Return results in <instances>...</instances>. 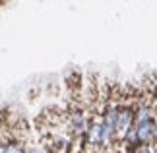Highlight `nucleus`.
Segmentation results:
<instances>
[{"label": "nucleus", "instance_id": "5", "mask_svg": "<svg viewBox=\"0 0 157 153\" xmlns=\"http://www.w3.org/2000/svg\"><path fill=\"white\" fill-rule=\"evenodd\" d=\"M0 153H6V142L0 138Z\"/></svg>", "mask_w": 157, "mask_h": 153}, {"label": "nucleus", "instance_id": "1", "mask_svg": "<svg viewBox=\"0 0 157 153\" xmlns=\"http://www.w3.org/2000/svg\"><path fill=\"white\" fill-rule=\"evenodd\" d=\"M138 109L134 116V126L124 140L122 153H128L138 143H155L157 140V82L144 79L138 83Z\"/></svg>", "mask_w": 157, "mask_h": 153}, {"label": "nucleus", "instance_id": "6", "mask_svg": "<svg viewBox=\"0 0 157 153\" xmlns=\"http://www.w3.org/2000/svg\"><path fill=\"white\" fill-rule=\"evenodd\" d=\"M4 2H6V0H0V6H2V4H4Z\"/></svg>", "mask_w": 157, "mask_h": 153}, {"label": "nucleus", "instance_id": "4", "mask_svg": "<svg viewBox=\"0 0 157 153\" xmlns=\"http://www.w3.org/2000/svg\"><path fill=\"white\" fill-rule=\"evenodd\" d=\"M27 153H47L43 145H31L29 143V147H27Z\"/></svg>", "mask_w": 157, "mask_h": 153}, {"label": "nucleus", "instance_id": "2", "mask_svg": "<svg viewBox=\"0 0 157 153\" xmlns=\"http://www.w3.org/2000/svg\"><path fill=\"white\" fill-rule=\"evenodd\" d=\"M138 83H122V99H120V109H118V120H117V130H114V140H113V151L122 153L124 140L128 132L134 126V116L138 109Z\"/></svg>", "mask_w": 157, "mask_h": 153}, {"label": "nucleus", "instance_id": "3", "mask_svg": "<svg viewBox=\"0 0 157 153\" xmlns=\"http://www.w3.org/2000/svg\"><path fill=\"white\" fill-rule=\"evenodd\" d=\"M128 153H157L153 143H138L136 147H132Z\"/></svg>", "mask_w": 157, "mask_h": 153}]
</instances>
